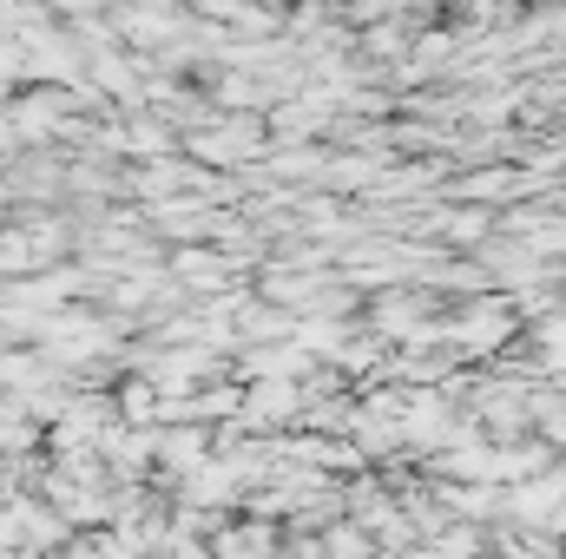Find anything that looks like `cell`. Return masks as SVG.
<instances>
[{
  "mask_svg": "<svg viewBox=\"0 0 566 559\" xmlns=\"http://www.w3.org/2000/svg\"><path fill=\"white\" fill-rule=\"evenodd\" d=\"M185 151L198 158V165H251V158H264V126L251 119V113H238V119H218V126H198Z\"/></svg>",
  "mask_w": 566,
  "mask_h": 559,
  "instance_id": "6da1fadb",
  "label": "cell"
},
{
  "mask_svg": "<svg viewBox=\"0 0 566 559\" xmlns=\"http://www.w3.org/2000/svg\"><path fill=\"white\" fill-rule=\"evenodd\" d=\"M507 329H514V323H507V303H474V309H461V316L448 323V336H454L461 349H474V356L494 349Z\"/></svg>",
  "mask_w": 566,
  "mask_h": 559,
  "instance_id": "7a4b0ae2",
  "label": "cell"
},
{
  "mask_svg": "<svg viewBox=\"0 0 566 559\" xmlns=\"http://www.w3.org/2000/svg\"><path fill=\"white\" fill-rule=\"evenodd\" d=\"M0 204H7V178H0Z\"/></svg>",
  "mask_w": 566,
  "mask_h": 559,
  "instance_id": "3957f363",
  "label": "cell"
}]
</instances>
